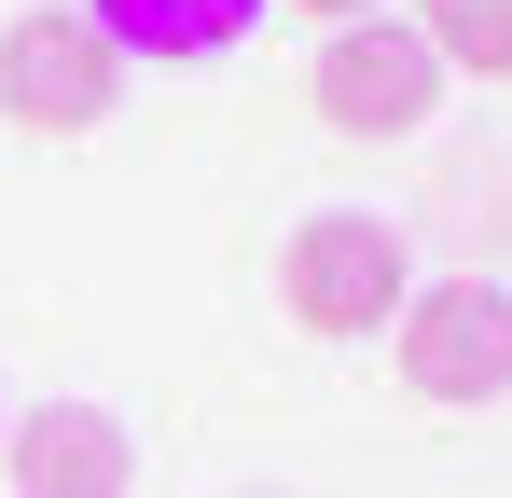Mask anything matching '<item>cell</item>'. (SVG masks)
Instances as JSON below:
<instances>
[{
    "label": "cell",
    "instance_id": "obj_2",
    "mask_svg": "<svg viewBox=\"0 0 512 498\" xmlns=\"http://www.w3.org/2000/svg\"><path fill=\"white\" fill-rule=\"evenodd\" d=\"M111 97H125V56L97 42V14H14L0 28V111L28 125V139H84V125H111Z\"/></svg>",
    "mask_w": 512,
    "mask_h": 498
},
{
    "label": "cell",
    "instance_id": "obj_7",
    "mask_svg": "<svg viewBox=\"0 0 512 498\" xmlns=\"http://www.w3.org/2000/svg\"><path fill=\"white\" fill-rule=\"evenodd\" d=\"M416 42L443 56V70L512 83V0H416Z\"/></svg>",
    "mask_w": 512,
    "mask_h": 498
},
{
    "label": "cell",
    "instance_id": "obj_6",
    "mask_svg": "<svg viewBox=\"0 0 512 498\" xmlns=\"http://www.w3.org/2000/svg\"><path fill=\"white\" fill-rule=\"evenodd\" d=\"M111 56H236L263 28V0H84Z\"/></svg>",
    "mask_w": 512,
    "mask_h": 498
},
{
    "label": "cell",
    "instance_id": "obj_1",
    "mask_svg": "<svg viewBox=\"0 0 512 498\" xmlns=\"http://www.w3.org/2000/svg\"><path fill=\"white\" fill-rule=\"evenodd\" d=\"M402 291H416V249H402V222H374V208H319V222H291V249H277V305L319 332V346L388 332Z\"/></svg>",
    "mask_w": 512,
    "mask_h": 498
},
{
    "label": "cell",
    "instance_id": "obj_5",
    "mask_svg": "<svg viewBox=\"0 0 512 498\" xmlns=\"http://www.w3.org/2000/svg\"><path fill=\"white\" fill-rule=\"evenodd\" d=\"M0 471H14V498H125L139 485V429L111 402H42L0 429Z\"/></svg>",
    "mask_w": 512,
    "mask_h": 498
},
{
    "label": "cell",
    "instance_id": "obj_8",
    "mask_svg": "<svg viewBox=\"0 0 512 498\" xmlns=\"http://www.w3.org/2000/svg\"><path fill=\"white\" fill-rule=\"evenodd\" d=\"M291 14H319V28H360V14H374V0H291Z\"/></svg>",
    "mask_w": 512,
    "mask_h": 498
},
{
    "label": "cell",
    "instance_id": "obj_9",
    "mask_svg": "<svg viewBox=\"0 0 512 498\" xmlns=\"http://www.w3.org/2000/svg\"><path fill=\"white\" fill-rule=\"evenodd\" d=\"M0 429H14V402H0Z\"/></svg>",
    "mask_w": 512,
    "mask_h": 498
},
{
    "label": "cell",
    "instance_id": "obj_4",
    "mask_svg": "<svg viewBox=\"0 0 512 498\" xmlns=\"http://www.w3.org/2000/svg\"><path fill=\"white\" fill-rule=\"evenodd\" d=\"M402 388L416 402H499L512 388V291H485V277H429V291H402Z\"/></svg>",
    "mask_w": 512,
    "mask_h": 498
},
{
    "label": "cell",
    "instance_id": "obj_3",
    "mask_svg": "<svg viewBox=\"0 0 512 498\" xmlns=\"http://www.w3.org/2000/svg\"><path fill=\"white\" fill-rule=\"evenodd\" d=\"M305 83H319V125H333V139H416L429 111H443V56H429L416 28H388V14L333 28Z\"/></svg>",
    "mask_w": 512,
    "mask_h": 498
}]
</instances>
